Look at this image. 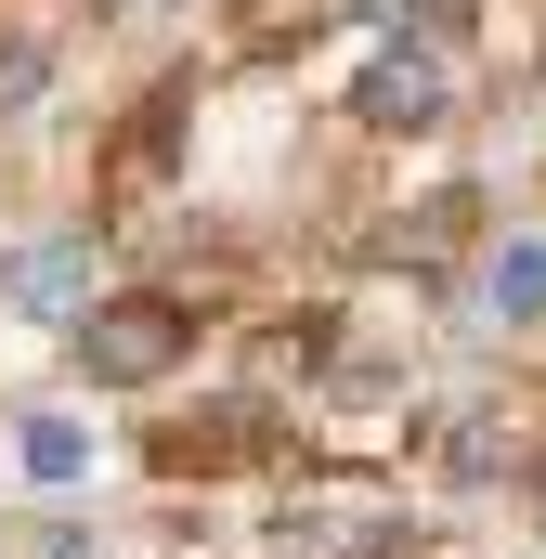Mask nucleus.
Wrapping results in <instances>:
<instances>
[{"label":"nucleus","instance_id":"obj_6","mask_svg":"<svg viewBox=\"0 0 546 559\" xmlns=\"http://www.w3.org/2000/svg\"><path fill=\"white\" fill-rule=\"evenodd\" d=\"M26 468H39V481H79V468H92L79 417H39V429H26Z\"/></svg>","mask_w":546,"mask_h":559},{"label":"nucleus","instance_id":"obj_1","mask_svg":"<svg viewBox=\"0 0 546 559\" xmlns=\"http://www.w3.org/2000/svg\"><path fill=\"white\" fill-rule=\"evenodd\" d=\"M182 352H195V312H182V299H105V312H79V365H92L105 391L169 378Z\"/></svg>","mask_w":546,"mask_h":559},{"label":"nucleus","instance_id":"obj_7","mask_svg":"<svg viewBox=\"0 0 546 559\" xmlns=\"http://www.w3.org/2000/svg\"><path fill=\"white\" fill-rule=\"evenodd\" d=\"M39 92V39H0V105H26Z\"/></svg>","mask_w":546,"mask_h":559},{"label":"nucleus","instance_id":"obj_3","mask_svg":"<svg viewBox=\"0 0 546 559\" xmlns=\"http://www.w3.org/2000/svg\"><path fill=\"white\" fill-rule=\"evenodd\" d=\"M0 286H13V312H79V286H92V235H39Z\"/></svg>","mask_w":546,"mask_h":559},{"label":"nucleus","instance_id":"obj_2","mask_svg":"<svg viewBox=\"0 0 546 559\" xmlns=\"http://www.w3.org/2000/svg\"><path fill=\"white\" fill-rule=\"evenodd\" d=\"M352 105H365L378 131H429V118H442V66H429V52H378Z\"/></svg>","mask_w":546,"mask_h":559},{"label":"nucleus","instance_id":"obj_4","mask_svg":"<svg viewBox=\"0 0 546 559\" xmlns=\"http://www.w3.org/2000/svg\"><path fill=\"white\" fill-rule=\"evenodd\" d=\"M169 131H182V92H156V105H143V131L118 143V195H131V182H156V169H169Z\"/></svg>","mask_w":546,"mask_h":559},{"label":"nucleus","instance_id":"obj_5","mask_svg":"<svg viewBox=\"0 0 546 559\" xmlns=\"http://www.w3.org/2000/svg\"><path fill=\"white\" fill-rule=\"evenodd\" d=\"M482 299H495V312H546V248H495Z\"/></svg>","mask_w":546,"mask_h":559}]
</instances>
